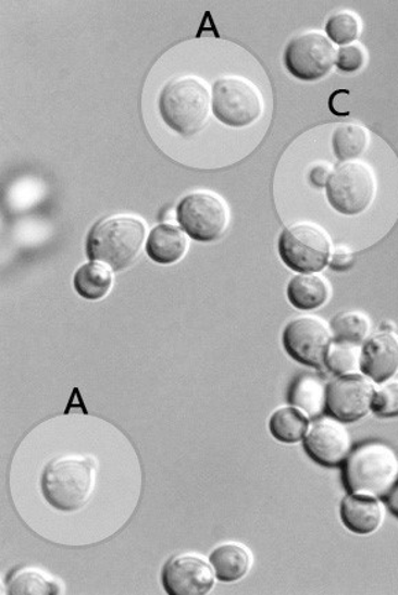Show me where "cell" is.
Listing matches in <instances>:
<instances>
[{
    "mask_svg": "<svg viewBox=\"0 0 398 595\" xmlns=\"http://www.w3.org/2000/svg\"><path fill=\"white\" fill-rule=\"evenodd\" d=\"M387 506H389V509L398 517V485L395 489L391 491L389 495H387Z\"/></svg>",
    "mask_w": 398,
    "mask_h": 595,
    "instance_id": "obj_31",
    "label": "cell"
},
{
    "mask_svg": "<svg viewBox=\"0 0 398 595\" xmlns=\"http://www.w3.org/2000/svg\"><path fill=\"white\" fill-rule=\"evenodd\" d=\"M327 385L315 375L303 374L289 391L290 405L306 412L309 419H318L326 410Z\"/></svg>",
    "mask_w": 398,
    "mask_h": 595,
    "instance_id": "obj_19",
    "label": "cell"
},
{
    "mask_svg": "<svg viewBox=\"0 0 398 595\" xmlns=\"http://www.w3.org/2000/svg\"><path fill=\"white\" fill-rule=\"evenodd\" d=\"M216 579L211 561L190 553L170 558L162 569V584L170 595H206Z\"/></svg>",
    "mask_w": 398,
    "mask_h": 595,
    "instance_id": "obj_12",
    "label": "cell"
},
{
    "mask_svg": "<svg viewBox=\"0 0 398 595\" xmlns=\"http://www.w3.org/2000/svg\"><path fill=\"white\" fill-rule=\"evenodd\" d=\"M209 561L220 582L234 583L248 577L253 567V555L242 543L225 542L211 553Z\"/></svg>",
    "mask_w": 398,
    "mask_h": 595,
    "instance_id": "obj_17",
    "label": "cell"
},
{
    "mask_svg": "<svg viewBox=\"0 0 398 595\" xmlns=\"http://www.w3.org/2000/svg\"><path fill=\"white\" fill-rule=\"evenodd\" d=\"M373 412L380 417L398 416V379H390L376 386Z\"/></svg>",
    "mask_w": 398,
    "mask_h": 595,
    "instance_id": "obj_27",
    "label": "cell"
},
{
    "mask_svg": "<svg viewBox=\"0 0 398 595\" xmlns=\"http://www.w3.org/2000/svg\"><path fill=\"white\" fill-rule=\"evenodd\" d=\"M355 263V253L347 247L335 248L329 258V268L334 271H347Z\"/></svg>",
    "mask_w": 398,
    "mask_h": 595,
    "instance_id": "obj_29",
    "label": "cell"
},
{
    "mask_svg": "<svg viewBox=\"0 0 398 595\" xmlns=\"http://www.w3.org/2000/svg\"><path fill=\"white\" fill-rule=\"evenodd\" d=\"M211 106V92L196 77L167 82L159 99L162 122L182 137H192L206 128Z\"/></svg>",
    "mask_w": 398,
    "mask_h": 595,
    "instance_id": "obj_3",
    "label": "cell"
},
{
    "mask_svg": "<svg viewBox=\"0 0 398 595\" xmlns=\"http://www.w3.org/2000/svg\"><path fill=\"white\" fill-rule=\"evenodd\" d=\"M360 33L359 20L348 12L337 13L328 18L326 34L328 39L340 47L349 46L358 39Z\"/></svg>",
    "mask_w": 398,
    "mask_h": 595,
    "instance_id": "obj_26",
    "label": "cell"
},
{
    "mask_svg": "<svg viewBox=\"0 0 398 595\" xmlns=\"http://www.w3.org/2000/svg\"><path fill=\"white\" fill-rule=\"evenodd\" d=\"M112 271L107 264L94 262V260L83 264L73 278L77 295L90 301L103 299L113 286Z\"/></svg>",
    "mask_w": 398,
    "mask_h": 595,
    "instance_id": "obj_21",
    "label": "cell"
},
{
    "mask_svg": "<svg viewBox=\"0 0 398 595\" xmlns=\"http://www.w3.org/2000/svg\"><path fill=\"white\" fill-rule=\"evenodd\" d=\"M177 222L186 236L198 243L217 241L228 224V211L222 198L208 191L183 197L176 210Z\"/></svg>",
    "mask_w": 398,
    "mask_h": 595,
    "instance_id": "obj_8",
    "label": "cell"
},
{
    "mask_svg": "<svg viewBox=\"0 0 398 595\" xmlns=\"http://www.w3.org/2000/svg\"><path fill=\"white\" fill-rule=\"evenodd\" d=\"M337 59L333 41L321 33L296 36L285 50V65L301 82H318L332 72Z\"/></svg>",
    "mask_w": 398,
    "mask_h": 595,
    "instance_id": "obj_9",
    "label": "cell"
},
{
    "mask_svg": "<svg viewBox=\"0 0 398 595\" xmlns=\"http://www.w3.org/2000/svg\"><path fill=\"white\" fill-rule=\"evenodd\" d=\"M344 482L349 493L387 497L398 485V454L382 442L353 448L344 462Z\"/></svg>",
    "mask_w": 398,
    "mask_h": 595,
    "instance_id": "obj_1",
    "label": "cell"
},
{
    "mask_svg": "<svg viewBox=\"0 0 398 595\" xmlns=\"http://www.w3.org/2000/svg\"><path fill=\"white\" fill-rule=\"evenodd\" d=\"M369 132L359 124L340 125L333 135L335 158L343 163H350L363 154L369 146Z\"/></svg>",
    "mask_w": 398,
    "mask_h": 595,
    "instance_id": "obj_22",
    "label": "cell"
},
{
    "mask_svg": "<svg viewBox=\"0 0 398 595\" xmlns=\"http://www.w3.org/2000/svg\"><path fill=\"white\" fill-rule=\"evenodd\" d=\"M277 252L282 262L298 274H316L326 269L332 258V241L316 224L300 223L283 230Z\"/></svg>",
    "mask_w": 398,
    "mask_h": 595,
    "instance_id": "obj_5",
    "label": "cell"
},
{
    "mask_svg": "<svg viewBox=\"0 0 398 595\" xmlns=\"http://www.w3.org/2000/svg\"><path fill=\"white\" fill-rule=\"evenodd\" d=\"M282 342L286 352L296 362L308 368L322 369L333 342V333L322 318L303 315L287 323Z\"/></svg>",
    "mask_w": 398,
    "mask_h": 595,
    "instance_id": "obj_10",
    "label": "cell"
},
{
    "mask_svg": "<svg viewBox=\"0 0 398 595\" xmlns=\"http://www.w3.org/2000/svg\"><path fill=\"white\" fill-rule=\"evenodd\" d=\"M146 238V224L135 216L103 219L91 228L87 255L113 271L128 269L138 258Z\"/></svg>",
    "mask_w": 398,
    "mask_h": 595,
    "instance_id": "obj_4",
    "label": "cell"
},
{
    "mask_svg": "<svg viewBox=\"0 0 398 595\" xmlns=\"http://www.w3.org/2000/svg\"><path fill=\"white\" fill-rule=\"evenodd\" d=\"M376 384L363 373L338 375L327 385L326 410L333 419L349 424L373 411Z\"/></svg>",
    "mask_w": 398,
    "mask_h": 595,
    "instance_id": "obj_11",
    "label": "cell"
},
{
    "mask_svg": "<svg viewBox=\"0 0 398 595\" xmlns=\"http://www.w3.org/2000/svg\"><path fill=\"white\" fill-rule=\"evenodd\" d=\"M188 241L186 233L174 224L162 223L151 230L146 241V253L157 264L171 265L179 262L186 255Z\"/></svg>",
    "mask_w": 398,
    "mask_h": 595,
    "instance_id": "obj_16",
    "label": "cell"
},
{
    "mask_svg": "<svg viewBox=\"0 0 398 595\" xmlns=\"http://www.w3.org/2000/svg\"><path fill=\"white\" fill-rule=\"evenodd\" d=\"M212 112L228 127H248L263 114V98L253 83L240 77H223L213 85Z\"/></svg>",
    "mask_w": 398,
    "mask_h": 595,
    "instance_id": "obj_7",
    "label": "cell"
},
{
    "mask_svg": "<svg viewBox=\"0 0 398 595\" xmlns=\"http://www.w3.org/2000/svg\"><path fill=\"white\" fill-rule=\"evenodd\" d=\"M374 171L360 161H350L332 172L326 185L329 206L344 216H358L374 201Z\"/></svg>",
    "mask_w": 398,
    "mask_h": 595,
    "instance_id": "obj_6",
    "label": "cell"
},
{
    "mask_svg": "<svg viewBox=\"0 0 398 595\" xmlns=\"http://www.w3.org/2000/svg\"><path fill=\"white\" fill-rule=\"evenodd\" d=\"M302 443L308 456L323 467H339L353 450L352 435L348 427L333 417L309 425Z\"/></svg>",
    "mask_w": 398,
    "mask_h": 595,
    "instance_id": "obj_13",
    "label": "cell"
},
{
    "mask_svg": "<svg viewBox=\"0 0 398 595\" xmlns=\"http://www.w3.org/2000/svg\"><path fill=\"white\" fill-rule=\"evenodd\" d=\"M290 305L300 311H315L332 296L327 281L316 274H298L293 276L286 289Z\"/></svg>",
    "mask_w": 398,
    "mask_h": 595,
    "instance_id": "obj_18",
    "label": "cell"
},
{
    "mask_svg": "<svg viewBox=\"0 0 398 595\" xmlns=\"http://www.w3.org/2000/svg\"><path fill=\"white\" fill-rule=\"evenodd\" d=\"M365 62V54L360 46L349 45L339 47L337 50V59H335V66L339 71L353 73L363 67Z\"/></svg>",
    "mask_w": 398,
    "mask_h": 595,
    "instance_id": "obj_28",
    "label": "cell"
},
{
    "mask_svg": "<svg viewBox=\"0 0 398 595\" xmlns=\"http://www.w3.org/2000/svg\"><path fill=\"white\" fill-rule=\"evenodd\" d=\"M360 372L376 385L395 379L398 373V334L396 331H381L371 334L361 344Z\"/></svg>",
    "mask_w": 398,
    "mask_h": 595,
    "instance_id": "obj_14",
    "label": "cell"
},
{
    "mask_svg": "<svg viewBox=\"0 0 398 595\" xmlns=\"http://www.w3.org/2000/svg\"><path fill=\"white\" fill-rule=\"evenodd\" d=\"M324 368L334 375L360 373L361 344L334 340L329 344Z\"/></svg>",
    "mask_w": 398,
    "mask_h": 595,
    "instance_id": "obj_25",
    "label": "cell"
},
{
    "mask_svg": "<svg viewBox=\"0 0 398 595\" xmlns=\"http://www.w3.org/2000/svg\"><path fill=\"white\" fill-rule=\"evenodd\" d=\"M60 593V584L46 577L38 569H20L8 581V594L10 595H49Z\"/></svg>",
    "mask_w": 398,
    "mask_h": 595,
    "instance_id": "obj_24",
    "label": "cell"
},
{
    "mask_svg": "<svg viewBox=\"0 0 398 595\" xmlns=\"http://www.w3.org/2000/svg\"><path fill=\"white\" fill-rule=\"evenodd\" d=\"M339 515L344 525L353 534L371 535L384 525L386 506L382 498L349 493L340 503Z\"/></svg>",
    "mask_w": 398,
    "mask_h": 595,
    "instance_id": "obj_15",
    "label": "cell"
},
{
    "mask_svg": "<svg viewBox=\"0 0 398 595\" xmlns=\"http://www.w3.org/2000/svg\"><path fill=\"white\" fill-rule=\"evenodd\" d=\"M309 417L293 405L282 406L272 412L271 435L283 445H297L303 441L309 430Z\"/></svg>",
    "mask_w": 398,
    "mask_h": 595,
    "instance_id": "obj_20",
    "label": "cell"
},
{
    "mask_svg": "<svg viewBox=\"0 0 398 595\" xmlns=\"http://www.w3.org/2000/svg\"><path fill=\"white\" fill-rule=\"evenodd\" d=\"M371 320L361 311H343L329 322L334 340L363 344L371 336Z\"/></svg>",
    "mask_w": 398,
    "mask_h": 595,
    "instance_id": "obj_23",
    "label": "cell"
},
{
    "mask_svg": "<svg viewBox=\"0 0 398 595\" xmlns=\"http://www.w3.org/2000/svg\"><path fill=\"white\" fill-rule=\"evenodd\" d=\"M333 171L326 169V166L318 165L311 172V182L315 187H326L328 177L332 175Z\"/></svg>",
    "mask_w": 398,
    "mask_h": 595,
    "instance_id": "obj_30",
    "label": "cell"
},
{
    "mask_svg": "<svg viewBox=\"0 0 398 595\" xmlns=\"http://www.w3.org/2000/svg\"><path fill=\"white\" fill-rule=\"evenodd\" d=\"M97 464L88 457H62L47 463L41 493L52 508L76 511L90 500L96 487Z\"/></svg>",
    "mask_w": 398,
    "mask_h": 595,
    "instance_id": "obj_2",
    "label": "cell"
}]
</instances>
